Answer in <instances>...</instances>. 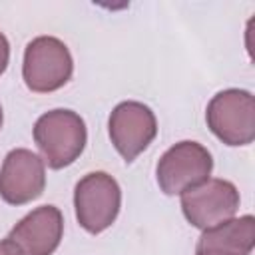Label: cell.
<instances>
[{"label":"cell","instance_id":"obj_1","mask_svg":"<svg viewBox=\"0 0 255 255\" xmlns=\"http://www.w3.org/2000/svg\"><path fill=\"white\" fill-rule=\"evenodd\" d=\"M34 141L44 163L52 169L72 165L84 151L88 129L80 114L72 110H50L34 124Z\"/></svg>","mask_w":255,"mask_h":255},{"label":"cell","instance_id":"obj_2","mask_svg":"<svg viewBox=\"0 0 255 255\" xmlns=\"http://www.w3.org/2000/svg\"><path fill=\"white\" fill-rule=\"evenodd\" d=\"M207 128L225 145H249L255 139V98L247 90L229 88L215 94L205 110Z\"/></svg>","mask_w":255,"mask_h":255},{"label":"cell","instance_id":"obj_3","mask_svg":"<svg viewBox=\"0 0 255 255\" xmlns=\"http://www.w3.org/2000/svg\"><path fill=\"white\" fill-rule=\"evenodd\" d=\"M74 60L68 46L54 36H38L24 50L22 78L28 90L50 94L70 82Z\"/></svg>","mask_w":255,"mask_h":255},{"label":"cell","instance_id":"obj_4","mask_svg":"<svg viewBox=\"0 0 255 255\" xmlns=\"http://www.w3.org/2000/svg\"><path fill=\"white\" fill-rule=\"evenodd\" d=\"M74 207L78 223L92 235L106 231L122 207L120 183L106 171L86 173L74 189Z\"/></svg>","mask_w":255,"mask_h":255},{"label":"cell","instance_id":"obj_5","mask_svg":"<svg viewBox=\"0 0 255 255\" xmlns=\"http://www.w3.org/2000/svg\"><path fill=\"white\" fill-rule=\"evenodd\" d=\"M213 169L211 153L205 145L183 139L171 145L155 165L159 189L165 195H181L183 191L209 179Z\"/></svg>","mask_w":255,"mask_h":255},{"label":"cell","instance_id":"obj_6","mask_svg":"<svg viewBox=\"0 0 255 255\" xmlns=\"http://www.w3.org/2000/svg\"><path fill=\"white\" fill-rule=\"evenodd\" d=\"M239 191L231 181L209 177L181 193V211L193 227L205 231L231 219L239 209Z\"/></svg>","mask_w":255,"mask_h":255},{"label":"cell","instance_id":"obj_7","mask_svg":"<svg viewBox=\"0 0 255 255\" xmlns=\"http://www.w3.org/2000/svg\"><path fill=\"white\" fill-rule=\"evenodd\" d=\"M108 129L116 151L129 163L143 149H147L157 135V120L149 106L128 100L112 110Z\"/></svg>","mask_w":255,"mask_h":255},{"label":"cell","instance_id":"obj_8","mask_svg":"<svg viewBox=\"0 0 255 255\" xmlns=\"http://www.w3.org/2000/svg\"><path fill=\"white\" fill-rule=\"evenodd\" d=\"M46 187L44 159L26 149L16 147L6 153L0 167V197L10 205H24L42 195Z\"/></svg>","mask_w":255,"mask_h":255},{"label":"cell","instance_id":"obj_9","mask_svg":"<svg viewBox=\"0 0 255 255\" xmlns=\"http://www.w3.org/2000/svg\"><path fill=\"white\" fill-rule=\"evenodd\" d=\"M64 235V217L56 205H40L8 233L20 255H52Z\"/></svg>","mask_w":255,"mask_h":255},{"label":"cell","instance_id":"obj_10","mask_svg":"<svg viewBox=\"0 0 255 255\" xmlns=\"http://www.w3.org/2000/svg\"><path fill=\"white\" fill-rule=\"evenodd\" d=\"M255 247L253 215L231 217L201 233L195 255H251Z\"/></svg>","mask_w":255,"mask_h":255},{"label":"cell","instance_id":"obj_11","mask_svg":"<svg viewBox=\"0 0 255 255\" xmlns=\"http://www.w3.org/2000/svg\"><path fill=\"white\" fill-rule=\"evenodd\" d=\"M8 62H10V42H8V38L0 32V76L6 72Z\"/></svg>","mask_w":255,"mask_h":255},{"label":"cell","instance_id":"obj_12","mask_svg":"<svg viewBox=\"0 0 255 255\" xmlns=\"http://www.w3.org/2000/svg\"><path fill=\"white\" fill-rule=\"evenodd\" d=\"M0 255H20V253H18V249L14 247V243L6 237V239L0 241Z\"/></svg>","mask_w":255,"mask_h":255},{"label":"cell","instance_id":"obj_13","mask_svg":"<svg viewBox=\"0 0 255 255\" xmlns=\"http://www.w3.org/2000/svg\"><path fill=\"white\" fill-rule=\"evenodd\" d=\"M2 120H4V116H2V106H0V128H2Z\"/></svg>","mask_w":255,"mask_h":255}]
</instances>
